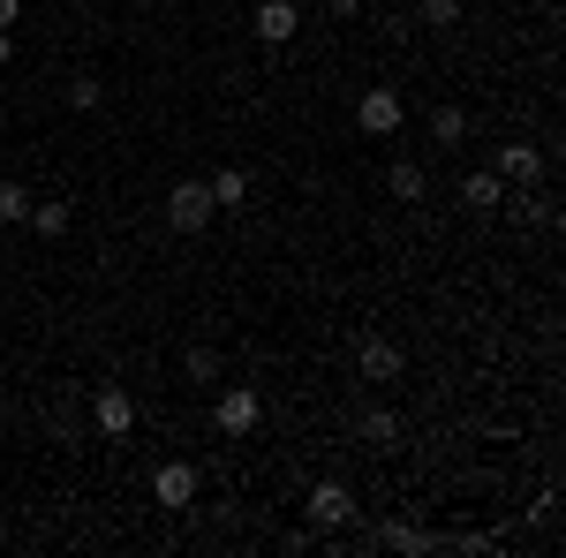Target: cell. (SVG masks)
I'll list each match as a JSON object with an SVG mask.
<instances>
[{"mask_svg": "<svg viewBox=\"0 0 566 558\" xmlns=\"http://www.w3.org/2000/svg\"><path fill=\"white\" fill-rule=\"evenodd\" d=\"M181 370H189L197 386H212V378H219V355H212V347H189V362H181Z\"/></svg>", "mask_w": 566, "mask_h": 558, "instance_id": "ffe728a7", "label": "cell"}, {"mask_svg": "<svg viewBox=\"0 0 566 558\" xmlns=\"http://www.w3.org/2000/svg\"><path fill=\"white\" fill-rule=\"evenodd\" d=\"M91 430H98V438H129L136 430V400L122 386H98L91 392Z\"/></svg>", "mask_w": 566, "mask_h": 558, "instance_id": "52a82bcc", "label": "cell"}, {"mask_svg": "<svg viewBox=\"0 0 566 558\" xmlns=\"http://www.w3.org/2000/svg\"><path fill=\"white\" fill-rule=\"evenodd\" d=\"M250 31H258L264 45H287L295 31H303V8H295V0H258V15H250Z\"/></svg>", "mask_w": 566, "mask_h": 558, "instance_id": "ba28073f", "label": "cell"}, {"mask_svg": "<svg viewBox=\"0 0 566 558\" xmlns=\"http://www.w3.org/2000/svg\"><path fill=\"white\" fill-rule=\"evenodd\" d=\"M499 204H506V181H499V173H461V212L491 219Z\"/></svg>", "mask_w": 566, "mask_h": 558, "instance_id": "30bf717a", "label": "cell"}, {"mask_svg": "<svg viewBox=\"0 0 566 558\" xmlns=\"http://www.w3.org/2000/svg\"><path fill=\"white\" fill-rule=\"evenodd\" d=\"M363 438H370V445H400V415H392V408H370V415H363Z\"/></svg>", "mask_w": 566, "mask_h": 558, "instance_id": "e0dca14e", "label": "cell"}, {"mask_svg": "<svg viewBox=\"0 0 566 558\" xmlns=\"http://www.w3.org/2000/svg\"><path fill=\"white\" fill-rule=\"evenodd\" d=\"M212 219H219V204H212L205 181H175V189H167V227H175V234H205Z\"/></svg>", "mask_w": 566, "mask_h": 558, "instance_id": "6da1fadb", "label": "cell"}, {"mask_svg": "<svg viewBox=\"0 0 566 558\" xmlns=\"http://www.w3.org/2000/svg\"><path fill=\"white\" fill-rule=\"evenodd\" d=\"M431 144L461 151V144H469V114H461V106H438V114H431Z\"/></svg>", "mask_w": 566, "mask_h": 558, "instance_id": "9a60e30c", "label": "cell"}, {"mask_svg": "<svg viewBox=\"0 0 566 558\" xmlns=\"http://www.w3.org/2000/svg\"><path fill=\"white\" fill-rule=\"evenodd\" d=\"M325 8H333V15H363V0H325Z\"/></svg>", "mask_w": 566, "mask_h": 558, "instance_id": "7402d4cb", "label": "cell"}, {"mask_svg": "<svg viewBox=\"0 0 566 558\" xmlns=\"http://www.w3.org/2000/svg\"><path fill=\"white\" fill-rule=\"evenodd\" d=\"M15 15H23V0H0V31H15Z\"/></svg>", "mask_w": 566, "mask_h": 558, "instance_id": "44dd1931", "label": "cell"}, {"mask_svg": "<svg viewBox=\"0 0 566 558\" xmlns=\"http://www.w3.org/2000/svg\"><path fill=\"white\" fill-rule=\"evenodd\" d=\"M23 227H39L45 242H61V234L76 227V204H61V197H45V204H31V219H23Z\"/></svg>", "mask_w": 566, "mask_h": 558, "instance_id": "4fadbf2b", "label": "cell"}, {"mask_svg": "<svg viewBox=\"0 0 566 558\" xmlns=\"http://www.w3.org/2000/svg\"><path fill=\"white\" fill-rule=\"evenodd\" d=\"M416 23H431V31H453V23H461V0H416Z\"/></svg>", "mask_w": 566, "mask_h": 558, "instance_id": "d6986e66", "label": "cell"}, {"mask_svg": "<svg viewBox=\"0 0 566 558\" xmlns=\"http://www.w3.org/2000/svg\"><path fill=\"white\" fill-rule=\"evenodd\" d=\"M31 204H39V197H31L23 181H0V227H23V219H31Z\"/></svg>", "mask_w": 566, "mask_h": 558, "instance_id": "2e32d148", "label": "cell"}, {"mask_svg": "<svg viewBox=\"0 0 566 558\" xmlns=\"http://www.w3.org/2000/svg\"><path fill=\"white\" fill-rule=\"evenodd\" d=\"M205 189H212V204H219V212H242V204H250V173H242V167H219L212 181H205Z\"/></svg>", "mask_w": 566, "mask_h": 558, "instance_id": "7c38bea8", "label": "cell"}, {"mask_svg": "<svg viewBox=\"0 0 566 558\" xmlns=\"http://www.w3.org/2000/svg\"><path fill=\"white\" fill-rule=\"evenodd\" d=\"M491 173H499V181H536V173H544V151H536V144H499V159H491Z\"/></svg>", "mask_w": 566, "mask_h": 558, "instance_id": "9c48e42d", "label": "cell"}, {"mask_svg": "<svg viewBox=\"0 0 566 558\" xmlns=\"http://www.w3.org/2000/svg\"><path fill=\"white\" fill-rule=\"evenodd\" d=\"M370 544H392V551H431L438 536H431V528H416V520H386Z\"/></svg>", "mask_w": 566, "mask_h": 558, "instance_id": "5bb4252c", "label": "cell"}, {"mask_svg": "<svg viewBox=\"0 0 566 558\" xmlns=\"http://www.w3.org/2000/svg\"><path fill=\"white\" fill-rule=\"evenodd\" d=\"M61 98H69L76 114H98V98H106V91H98V76H69V84H61Z\"/></svg>", "mask_w": 566, "mask_h": 558, "instance_id": "ac0fdd59", "label": "cell"}, {"mask_svg": "<svg viewBox=\"0 0 566 558\" xmlns=\"http://www.w3.org/2000/svg\"><path fill=\"white\" fill-rule=\"evenodd\" d=\"M212 423H219V438H250V430L264 423V400H258V386H219V400H212Z\"/></svg>", "mask_w": 566, "mask_h": 558, "instance_id": "7a4b0ae2", "label": "cell"}, {"mask_svg": "<svg viewBox=\"0 0 566 558\" xmlns=\"http://www.w3.org/2000/svg\"><path fill=\"white\" fill-rule=\"evenodd\" d=\"M386 189H392V197H400V204H423V197H431V173L416 167V159H392Z\"/></svg>", "mask_w": 566, "mask_h": 558, "instance_id": "8fae6325", "label": "cell"}, {"mask_svg": "<svg viewBox=\"0 0 566 558\" xmlns=\"http://www.w3.org/2000/svg\"><path fill=\"white\" fill-rule=\"evenodd\" d=\"M197 491H205V468H189V461H159V468H151V498H159L167 514H189Z\"/></svg>", "mask_w": 566, "mask_h": 558, "instance_id": "3957f363", "label": "cell"}, {"mask_svg": "<svg viewBox=\"0 0 566 558\" xmlns=\"http://www.w3.org/2000/svg\"><path fill=\"white\" fill-rule=\"evenodd\" d=\"M355 370H363V386H392V378H400V340L363 333V340H355Z\"/></svg>", "mask_w": 566, "mask_h": 558, "instance_id": "8992f818", "label": "cell"}, {"mask_svg": "<svg viewBox=\"0 0 566 558\" xmlns=\"http://www.w3.org/2000/svg\"><path fill=\"white\" fill-rule=\"evenodd\" d=\"M8 61H15V39H8V31H0V69H8Z\"/></svg>", "mask_w": 566, "mask_h": 558, "instance_id": "603a6c76", "label": "cell"}, {"mask_svg": "<svg viewBox=\"0 0 566 558\" xmlns=\"http://www.w3.org/2000/svg\"><path fill=\"white\" fill-rule=\"evenodd\" d=\"M303 514H310V528H317V536H333V528H348V520H355V491H348V483H317Z\"/></svg>", "mask_w": 566, "mask_h": 558, "instance_id": "5b68a950", "label": "cell"}, {"mask_svg": "<svg viewBox=\"0 0 566 558\" xmlns=\"http://www.w3.org/2000/svg\"><path fill=\"white\" fill-rule=\"evenodd\" d=\"M400 122H408V106H400V91H392V84H378V91L355 98V129H363V136H400Z\"/></svg>", "mask_w": 566, "mask_h": 558, "instance_id": "277c9868", "label": "cell"}]
</instances>
